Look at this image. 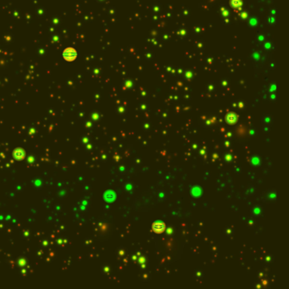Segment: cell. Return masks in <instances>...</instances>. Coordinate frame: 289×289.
Segmentation results:
<instances>
[{
  "instance_id": "6da1fadb",
  "label": "cell",
  "mask_w": 289,
  "mask_h": 289,
  "mask_svg": "<svg viewBox=\"0 0 289 289\" xmlns=\"http://www.w3.org/2000/svg\"><path fill=\"white\" fill-rule=\"evenodd\" d=\"M63 57L67 61H72V60H74L77 58V52H76L75 49H71V48H68L63 53Z\"/></svg>"
},
{
  "instance_id": "3957f363",
  "label": "cell",
  "mask_w": 289,
  "mask_h": 289,
  "mask_svg": "<svg viewBox=\"0 0 289 289\" xmlns=\"http://www.w3.org/2000/svg\"><path fill=\"white\" fill-rule=\"evenodd\" d=\"M227 119H229V120H227V121L229 122V123H234V122L236 121V117H235L234 115H230Z\"/></svg>"
},
{
  "instance_id": "7a4b0ae2",
  "label": "cell",
  "mask_w": 289,
  "mask_h": 289,
  "mask_svg": "<svg viewBox=\"0 0 289 289\" xmlns=\"http://www.w3.org/2000/svg\"><path fill=\"white\" fill-rule=\"evenodd\" d=\"M152 230L157 234L163 233L165 230V225L163 222H155L152 226Z\"/></svg>"
}]
</instances>
